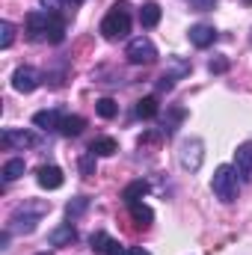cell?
I'll use <instances>...</instances> for the list:
<instances>
[{
  "label": "cell",
  "mask_w": 252,
  "mask_h": 255,
  "mask_svg": "<svg viewBox=\"0 0 252 255\" xmlns=\"http://www.w3.org/2000/svg\"><path fill=\"white\" fill-rule=\"evenodd\" d=\"M27 36L33 42H48V45H60L65 39V21L60 12H30L27 15Z\"/></svg>",
  "instance_id": "obj_1"
},
{
  "label": "cell",
  "mask_w": 252,
  "mask_h": 255,
  "mask_svg": "<svg viewBox=\"0 0 252 255\" xmlns=\"http://www.w3.org/2000/svg\"><path fill=\"white\" fill-rule=\"evenodd\" d=\"M48 211H51V202H24V205H18V208L12 211L6 229H9L12 235H33L36 226H39V220H42Z\"/></svg>",
  "instance_id": "obj_2"
},
{
  "label": "cell",
  "mask_w": 252,
  "mask_h": 255,
  "mask_svg": "<svg viewBox=\"0 0 252 255\" xmlns=\"http://www.w3.org/2000/svg\"><path fill=\"white\" fill-rule=\"evenodd\" d=\"M127 33H130V6H127V0H119V3H113L110 12L104 15V21H101V36L110 39V42H116V39H125Z\"/></svg>",
  "instance_id": "obj_3"
},
{
  "label": "cell",
  "mask_w": 252,
  "mask_h": 255,
  "mask_svg": "<svg viewBox=\"0 0 252 255\" xmlns=\"http://www.w3.org/2000/svg\"><path fill=\"white\" fill-rule=\"evenodd\" d=\"M211 190L223 205H232L238 199V172H235V166H229V163L217 166L214 178H211Z\"/></svg>",
  "instance_id": "obj_4"
},
{
  "label": "cell",
  "mask_w": 252,
  "mask_h": 255,
  "mask_svg": "<svg viewBox=\"0 0 252 255\" xmlns=\"http://www.w3.org/2000/svg\"><path fill=\"white\" fill-rule=\"evenodd\" d=\"M125 57L130 65H151L157 60V48H154V42L148 36H136V39L127 42Z\"/></svg>",
  "instance_id": "obj_5"
},
{
  "label": "cell",
  "mask_w": 252,
  "mask_h": 255,
  "mask_svg": "<svg viewBox=\"0 0 252 255\" xmlns=\"http://www.w3.org/2000/svg\"><path fill=\"white\" fill-rule=\"evenodd\" d=\"M202 160H205V142L202 139H184L181 142V151H178V163H181V169H187V172H199L202 169Z\"/></svg>",
  "instance_id": "obj_6"
},
{
  "label": "cell",
  "mask_w": 252,
  "mask_h": 255,
  "mask_svg": "<svg viewBox=\"0 0 252 255\" xmlns=\"http://www.w3.org/2000/svg\"><path fill=\"white\" fill-rule=\"evenodd\" d=\"M0 142H3V148H33V145H39V133H33V130H21V128H6L3 130V136H0Z\"/></svg>",
  "instance_id": "obj_7"
},
{
  "label": "cell",
  "mask_w": 252,
  "mask_h": 255,
  "mask_svg": "<svg viewBox=\"0 0 252 255\" xmlns=\"http://www.w3.org/2000/svg\"><path fill=\"white\" fill-rule=\"evenodd\" d=\"M39 83H42V74L36 71V68H30V65H21V68H15V74H12V89L15 92H36L39 89Z\"/></svg>",
  "instance_id": "obj_8"
},
{
  "label": "cell",
  "mask_w": 252,
  "mask_h": 255,
  "mask_svg": "<svg viewBox=\"0 0 252 255\" xmlns=\"http://www.w3.org/2000/svg\"><path fill=\"white\" fill-rule=\"evenodd\" d=\"M235 172L241 181H252V139L241 142L235 151Z\"/></svg>",
  "instance_id": "obj_9"
},
{
  "label": "cell",
  "mask_w": 252,
  "mask_h": 255,
  "mask_svg": "<svg viewBox=\"0 0 252 255\" xmlns=\"http://www.w3.org/2000/svg\"><path fill=\"white\" fill-rule=\"evenodd\" d=\"M36 181H39V187H42V190H60V187H63V181H65V175H63V169H60V166L45 163V166H39Z\"/></svg>",
  "instance_id": "obj_10"
},
{
  "label": "cell",
  "mask_w": 252,
  "mask_h": 255,
  "mask_svg": "<svg viewBox=\"0 0 252 255\" xmlns=\"http://www.w3.org/2000/svg\"><path fill=\"white\" fill-rule=\"evenodd\" d=\"M187 36H190V42H193L196 48H211V45L220 39V33H217L211 24H193Z\"/></svg>",
  "instance_id": "obj_11"
},
{
  "label": "cell",
  "mask_w": 252,
  "mask_h": 255,
  "mask_svg": "<svg viewBox=\"0 0 252 255\" xmlns=\"http://www.w3.org/2000/svg\"><path fill=\"white\" fill-rule=\"evenodd\" d=\"M74 241H77V232H74L71 223H65V226L54 229V232L48 235V244H51V247H71Z\"/></svg>",
  "instance_id": "obj_12"
},
{
  "label": "cell",
  "mask_w": 252,
  "mask_h": 255,
  "mask_svg": "<svg viewBox=\"0 0 252 255\" xmlns=\"http://www.w3.org/2000/svg\"><path fill=\"white\" fill-rule=\"evenodd\" d=\"M60 122H63V110H60V107H54V110H39V113L33 116V125L42 128V130L60 128Z\"/></svg>",
  "instance_id": "obj_13"
},
{
  "label": "cell",
  "mask_w": 252,
  "mask_h": 255,
  "mask_svg": "<svg viewBox=\"0 0 252 255\" xmlns=\"http://www.w3.org/2000/svg\"><path fill=\"white\" fill-rule=\"evenodd\" d=\"M127 211H130V217H133V223H136L139 229H148V226L154 223V211H151L145 202H133V205H127Z\"/></svg>",
  "instance_id": "obj_14"
},
{
  "label": "cell",
  "mask_w": 252,
  "mask_h": 255,
  "mask_svg": "<svg viewBox=\"0 0 252 255\" xmlns=\"http://www.w3.org/2000/svg\"><path fill=\"white\" fill-rule=\"evenodd\" d=\"M139 24L145 27V30H151V27H157L160 24V6L157 3H142V9H139Z\"/></svg>",
  "instance_id": "obj_15"
},
{
  "label": "cell",
  "mask_w": 252,
  "mask_h": 255,
  "mask_svg": "<svg viewBox=\"0 0 252 255\" xmlns=\"http://www.w3.org/2000/svg\"><path fill=\"white\" fill-rule=\"evenodd\" d=\"M89 151H92L95 157H110V154H116V151H119V145H116V139H113V136H98V139H92Z\"/></svg>",
  "instance_id": "obj_16"
},
{
  "label": "cell",
  "mask_w": 252,
  "mask_h": 255,
  "mask_svg": "<svg viewBox=\"0 0 252 255\" xmlns=\"http://www.w3.org/2000/svg\"><path fill=\"white\" fill-rule=\"evenodd\" d=\"M83 128H86V119H83V116H63V122H60L57 130H60L63 136H80Z\"/></svg>",
  "instance_id": "obj_17"
},
{
  "label": "cell",
  "mask_w": 252,
  "mask_h": 255,
  "mask_svg": "<svg viewBox=\"0 0 252 255\" xmlns=\"http://www.w3.org/2000/svg\"><path fill=\"white\" fill-rule=\"evenodd\" d=\"M148 193V181H130L125 190H122V202L133 205V202H142V196Z\"/></svg>",
  "instance_id": "obj_18"
},
{
  "label": "cell",
  "mask_w": 252,
  "mask_h": 255,
  "mask_svg": "<svg viewBox=\"0 0 252 255\" xmlns=\"http://www.w3.org/2000/svg\"><path fill=\"white\" fill-rule=\"evenodd\" d=\"M24 160L21 157H12V160H6L3 163V184H12V181H18L21 175H24Z\"/></svg>",
  "instance_id": "obj_19"
},
{
  "label": "cell",
  "mask_w": 252,
  "mask_h": 255,
  "mask_svg": "<svg viewBox=\"0 0 252 255\" xmlns=\"http://www.w3.org/2000/svg\"><path fill=\"white\" fill-rule=\"evenodd\" d=\"M133 110H136V116H139V119H154L160 107H157V98H154V95H148V98H139Z\"/></svg>",
  "instance_id": "obj_20"
},
{
  "label": "cell",
  "mask_w": 252,
  "mask_h": 255,
  "mask_svg": "<svg viewBox=\"0 0 252 255\" xmlns=\"http://www.w3.org/2000/svg\"><path fill=\"white\" fill-rule=\"evenodd\" d=\"M86 208H89V196H74V199L65 205V217H68V223H74L80 214H86Z\"/></svg>",
  "instance_id": "obj_21"
},
{
  "label": "cell",
  "mask_w": 252,
  "mask_h": 255,
  "mask_svg": "<svg viewBox=\"0 0 252 255\" xmlns=\"http://www.w3.org/2000/svg\"><path fill=\"white\" fill-rule=\"evenodd\" d=\"M89 244H92V250H95V253L107 255V253H110V247H113V238H110L107 232H95V235L89 238Z\"/></svg>",
  "instance_id": "obj_22"
},
{
  "label": "cell",
  "mask_w": 252,
  "mask_h": 255,
  "mask_svg": "<svg viewBox=\"0 0 252 255\" xmlns=\"http://www.w3.org/2000/svg\"><path fill=\"white\" fill-rule=\"evenodd\" d=\"M95 110H98L101 119H113V116L119 113V104H116L113 98H98V101H95Z\"/></svg>",
  "instance_id": "obj_23"
},
{
  "label": "cell",
  "mask_w": 252,
  "mask_h": 255,
  "mask_svg": "<svg viewBox=\"0 0 252 255\" xmlns=\"http://www.w3.org/2000/svg\"><path fill=\"white\" fill-rule=\"evenodd\" d=\"M77 169H80V175H83V178H92V175H95V154H92V151L80 154V160H77Z\"/></svg>",
  "instance_id": "obj_24"
},
{
  "label": "cell",
  "mask_w": 252,
  "mask_h": 255,
  "mask_svg": "<svg viewBox=\"0 0 252 255\" xmlns=\"http://www.w3.org/2000/svg\"><path fill=\"white\" fill-rule=\"evenodd\" d=\"M0 33H3V36H0V45H3V48H12V42H15V27H12V21H3V24H0Z\"/></svg>",
  "instance_id": "obj_25"
},
{
  "label": "cell",
  "mask_w": 252,
  "mask_h": 255,
  "mask_svg": "<svg viewBox=\"0 0 252 255\" xmlns=\"http://www.w3.org/2000/svg\"><path fill=\"white\" fill-rule=\"evenodd\" d=\"M208 71H211V74H226V71H229V60H226V57H214V60L208 63Z\"/></svg>",
  "instance_id": "obj_26"
},
{
  "label": "cell",
  "mask_w": 252,
  "mask_h": 255,
  "mask_svg": "<svg viewBox=\"0 0 252 255\" xmlns=\"http://www.w3.org/2000/svg\"><path fill=\"white\" fill-rule=\"evenodd\" d=\"M172 86H175V77H172V74H166V71H163V74H160V77H157V89H160V92H169V89H172Z\"/></svg>",
  "instance_id": "obj_27"
},
{
  "label": "cell",
  "mask_w": 252,
  "mask_h": 255,
  "mask_svg": "<svg viewBox=\"0 0 252 255\" xmlns=\"http://www.w3.org/2000/svg\"><path fill=\"white\" fill-rule=\"evenodd\" d=\"M187 3L196 9V12H208V9H214V3H217V0H187Z\"/></svg>",
  "instance_id": "obj_28"
},
{
  "label": "cell",
  "mask_w": 252,
  "mask_h": 255,
  "mask_svg": "<svg viewBox=\"0 0 252 255\" xmlns=\"http://www.w3.org/2000/svg\"><path fill=\"white\" fill-rule=\"evenodd\" d=\"M39 3H42L45 12H60V6H63L65 0H39Z\"/></svg>",
  "instance_id": "obj_29"
},
{
  "label": "cell",
  "mask_w": 252,
  "mask_h": 255,
  "mask_svg": "<svg viewBox=\"0 0 252 255\" xmlns=\"http://www.w3.org/2000/svg\"><path fill=\"white\" fill-rule=\"evenodd\" d=\"M181 116H184V110H175V113H172V119H175V122H178ZM163 130H166V136H169V133L175 130V128H172V122H166V125H163Z\"/></svg>",
  "instance_id": "obj_30"
},
{
  "label": "cell",
  "mask_w": 252,
  "mask_h": 255,
  "mask_svg": "<svg viewBox=\"0 0 252 255\" xmlns=\"http://www.w3.org/2000/svg\"><path fill=\"white\" fill-rule=\"evenodd\" d=\"M107 255H127V250L119 244V241H113V247H110V253H107Z\"/></svg>",
  "instance_id": "obj_31"
},
{
  "label": "cell",
  "mask_w": 252,
  "mask_h": 255,
  "mask_svg": "<svg viewBox=\"0 0 252 255\" xmlns=\"http://www.w3.org/2000/svg\"><path fill=\"white\" fill-rule=\"evenodd\" d=\"M127 255H151L148 250H142V247H133V250H127Z\"/></svg>",
  "instance_id": "obj_32"
},
{
  "label": "cell",
  "mask_w": 252,
  "mask_h": 255,
  "mask_svg": "<svg viewBox=\"0 0 252 255\" xmlns=\"http://www.w3.org/2000/svg\"><path fill=\"white\" fill-rule=\"evenodd\" d=\"M65 3H71V6H80V3H83V0H65Z\"/></svg>",
  "instance_id": "obj_33"
},
{
  "label": "cell",
  "mask_w": 252,
  "mask_h": 255,
  "mask_svg": "<svg viewBox=\"0 0 252 255\" xmlns=\"http://www.w3.org/2000/svg\"><path fill=\"white\" fill-rule=\"evenodd\" d=\"M244 3H247V6H252V0H244Z\"/></svg>",
  "instance_id": "obj_34"
},
{
  "label": "cell",
  "mask_w": 252,
  "mask_h": 255,
  "mask_svg": "<svg viewBox=\"0 0 252 255\" xmlns=\"http://www.w3.org/2000/svg\"><path fill=\"white\" fill-rule=\"evenodd\" d=\"M39 255H51V253H39Z\"/></svg>",
  "instance_id": "obj_35"
}]
</instances>
